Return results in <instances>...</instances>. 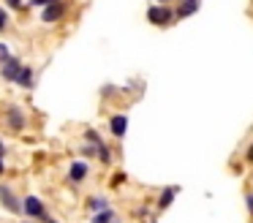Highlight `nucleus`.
<instances>
[{
    "instance_id": "nucleus-1",
    "label": "nucleus",
    "mask_w": 253,
    "mask_h": 223,
    "mask_svg": "<svg viewBox=\"0 0 253 223\" xmlns=\"http://www.w3.org/2000/svg\"><path fill=\"white\" fill-rule=\"evenodd\" d=\"M0 123L8 134L14 136H22L30 131V112L22 106V103H6L0 109Z\"/></svg>"
},
{
    "instance_id": "nucleus-2",
    "label": "nucleus",
    "mask_w": 253,
    "mask_h": 223,
    "mask_svg": "<svg viewBox=\"0 0 253 223\" xmlns=\"http://www.w3.org/2000/svg\"><path fill=\"white\" fill-rule=\"evenodd\" d=\"M0 210H6L14 218H22V193L6 179H0Z\"/></svg>"
},
{
    "instance_id": "nucleus-3",
    "label": "nucleus",
    "mask_w": 253,
    "mask_h": 223,
    "mask_svg": "<svg viewBox=\"0 0 253 223\" xmlns=\"http://www.w3.org/2000/svg\"><path fill=\"white\" fill-rule=\"evenodd\" d=\"M150 25L155 27H171L177 25V14H174V5H161V3H150L147 11H144Z\"/></svg>"
},
{
    "instance_id": "nucleus-4",
    "label": "nucleus",
    "mask_w": 253,
    "mask_h": 223,
    "mask_svg": "<svg viewBox=\"0 0 253 223\" xmlns=\"http://www.w3.org/2000/svg\"><path fill=\"white\" fill-rule=\"evenodd\" d=\"M90 174H93L90 161H84V158H74V161L66 166V177L63 179H66L71 188H79V185H84L90 179Z\"/></svg>"
},
{
    "instance_id": "nucleus-5",
    "label": "nucleus",
    "mask_w": 253,
    "mask_h": 223,
    "mask_svg": "<svg viewBox=\"0 0 253 223\" xmlns=\"http://www.w3.org/2000/svg\"><path fill=\"white\" fill-rule=\"evenodd\" d=\"M68 14H71V0H57V3L39 11V19H41V25H60Z\"/></svg>"
},
{
    "instance_id": "nucleus-6",
    "label": "nucleus",
    "mask_w": 253,
    "mask_h": 223,
    "mask_svg": "<svg viewBox=\"0 0 253 223\" xmlns=\"http://www.w3.org/2000/svg\"><path fill=\"white\" fill-rule=\"evenodd\" d=\"M46 215H49V210H46V201L41 196H36V193L22 196V218H28V221H44Z\"/></svg>"
},
{
    "instance_id": "nucleus-7",
    "label": "nucleus",
    "mask_w": 253,
    "mask_h": 223,
    "mask_svg": "<svg viewBox=\"0 0 253 223\" xmlns=\"http://www.w3.org/2000/svg\"><path fill=\"white\" fill-rule=\"evenodd\" d=\"M128 125H131V120H128L126 112H115L109 114V120H106V131H109V136L115 141H123L128 134Z\"/></svg>"
},
{
    "instance_id": "nucleus-8",
    "label": "nucleus",
    "mask_w": 253,
    "mask_h": 223,
    "mask_svg": "<svg viewBox=\"0 0 253 223\" xmlns=\"http://www.w3.org/2000/svg\"><path fill=\"white\" fill-rule=\"evenodd\" d=\"M22 57H17V54H11V57L6 60V63L0 65V79L6 82V85H14L17 82V76H19V71H22Z\"/></svg>"
},
{
    "instance_id": "nucleus-9",
    "label": "nucleus",
    "mask_w": 253,
    "mask_h": 223,
    "mask_svg": "<svg viewBox=\"0 0 253 223\" xmlns=\"http://www.w3.org/2000/svg\"><path fill=\"white\" fill-rule=\"evenodd\" d=\"M180 196V185H166V188H161L158 190V196H155V212H164V210H169L171 204H174V199Z\"/></svg>"
},
{
    "instance_id": "nucleus-10",
    "label": "nucleus",
    "mask_w": 253,
    "mask_h": 223,
    "mask_svg": "<svg viewBox=\"0 0 253 223\" xmlns=\"http://www.w3.org/2000/svg\"><path fill=\"white\" fill-rule=\"evenodd\" d=\"M202 8V0H174V14H177V22L193 16L196 11Z\"/></svg>"
},
{
    "instance_id": "nucleus-11",
    "label": "nucleus",
    "mask_w": 253,
    "mask_h": 223,
    "mask_svg": "<svg viewBox=\"0 0 253 223\" xmlns=\"http://www.w3.org/2000/svg\"><path fill=\"white\" fill-rule=\"evenodd\" d=\"M36 79H39V74H36V68H33L30 63H25L14 85H17L19 90H33V87H36Z\"/></svg>"
},
{
    "instance_id": "nucleus-12",
    "label": "nucleus",
    "mask_w": 253,
    "mask_h": 223,
    "mask_svg": "<svg viewBox=\"0 0 253 223\" xmlns=\"http://www.w3.org/2000/svg\"><path fill=\"white\" fill-rule=\"evenodd\" d=\"M109 207H112V201H109V196H104V193H90L87 199H84V210H87L90 215L104 212V210H109Z\"/></svg>"
},
{
    "instance_id": "nucleus-13",
    "label": "nucleus",
    "mask_w": 253,
    "mask_h": 223,
    "mask_svg": "<svg viewBox=\"0 0 253 223\" xmlns=\"http://www.w3.org/2000/svg\"><path fill=\"white\" fill-rule=\"evenodd\" d=\"M90 223H123V221H120V215L115 212V207H109V210H104V212L90 215Z\"/></svg>"
},
{
    "instance_id": "nucleus-14",
    "label": "nucleus",
    "mask_w": 253,
    "mask_h": 223,
    "mask_svg": "<svg viewBox=\"0 0 253 223\" xmlns=\"http://www.w3.org/2000/svg\"><path fill=\"white\" fill-rule=\"evenodd\" d=\"M98 147H101V144H90V141H82V144L77 147V155H82L84 161H95V158H98Z\"/></svg>"
},
{
    "instance_id": "nucleus-15",
    "label": "nucleus",
    "mask_w": 253,
    "mask_h": 223,
    "mask_svg": "<svg viewBox=\"0 0 253 223\" xmlns=\"http://www.w3.org/2000/svg\"><path fill=\"white\" fill-rule=\"evenodd\" d=\"M95 161H98L101 166H112V163H115V150L104 141V144L98 147V158H95Z\"/></svg>"
},
{
    "instance_id": "nucleus-16",
    "label": "nucleus",
    "mask_w": 253,
    "mask_h": 223,
    "mask_svg": "<svg viewBox=\"0 0 253 223\" xmlns=\"http://www.w3.org/2000/svg\"><path fill=\"white\" fill-rule=\"evenodd\" d=\"M8 30H11V11L0 3V36H6Z\"/></svg>"
},
{
    "instance_id": "nucleus-17",
    "label": "nucleus",
    "mask_w": 253,
    "mask_h": 223,
    "mask_svg": "<svg viewBox=\"0 0 253 223\" xmlns=\"http://www.w3.org/2000/svg\"><path fill=\"white\" fill-rule=\"evenodd\" d=\"M82 141H90V144H104V136H101V131H95V128H84L82 131Z\"/></svg>"
},
{
    "instance_id": "nucleus-18",
    "label": "nucleus",
    "mask_w": 253,
    "mask_h": 223,
    "mask_svg": "<svg viewBox=\"0 0 253 223\" xmlns=\"http://www.w3.org/2000/svg\"><path fill=\"white\" fill-rule=\"evenodd\" d=\"M3 5H6L8 11H17V14H25V11H30L28 0H3Z\"/></svg>"
},
{
    "instance_id": "nucleus-19",
    "label": "nucleus",
    "mask_w": 253,
    "mask_h": 223,
    "mask_svg": "<svg viewBox=\"0 0 253 223\" xmlns=\"http://www.w3.org/2000/svg\"><path fill=\"white\" fill-rule=\"evenodd\" d=\"M133 215H136L139 221H150V218H155L153 215V207H150V204H139L136 210H133Z\"/></svg>"
},
{
    "instance_id": "nucleus-20",
    "label": "nucleus",
    "mask_w": 253,
    "mask_h": 223,
    "mask_svg": "<svg viewBox=\"0 0 253 223\" xmlns=\"http://www.w3.org/2000/svg\"><path fill=\"white\" fill-rule=\"evenodd\" d=\"M115 95H120V87H115V85H104V87H101V98H115Z\"/></svg>"
},
{
    "instance_id": "nucleus-21",
    "label": "nucleus",
    "mask_w": 253,
    "mask_h": 223,
    "mask_svg": "<svg viewBox=\"0 0 253 223\" xmlns=\"http://www.w3.org/2000/svg\"><path fill=\"white\" fill-rule=\"evenodd\" d=\"M11 54H14V52H11V46H8L6 41H0V65L6 63V60L11 57Z\"/></svg>"
},
{
    "instance_id": "nucleus-22",
    "label": "nucleus",
    "mask_w": 253,
    "mask_h": 223,
    "mask_svg": "<svg viewBox=\"0 0 253 223\" xmlns=\"http://www.w3.org/2000/svg\"><path fill=\"white\" fill-rule=\"evenodd\" d=\"M242 161H245L248 166H253V139L245 144V152H242Z\"/></svg>"
},
{
    "instance_id": "nucleus-23",
    "label": "nucleus",
    "mask_w": 253,
    "mask_h": 223,
    "mask_svg": "<svg viewBox=\"0 0 253 223\" xmlns=\"http://www.w3.org/2000/svg\"><path fill=\"white\" fill-rule=\"evenodd\" d=\"M52 3H57V0H28V5L30 8H46V5H52Z\"/></svg>"
},
{
    "instance_id": "nucleus-24",
    "label": "nucleus",
    "mask_w": 253,
    "mask_h": 223,
    "mask_svg": "<svg viewBox=\"0 0 253 223\" xmlns=\"http://www.w3.org/2000/svg\"><path fill=\"white\" fill-rule=\"evenodd\" d=\"M245 210H248V215L253 218V190H248V193H245Z\"/></svg>"
},
{
    "instance_id": "nucleus-25",
    "label": "nucleus",
    "mask_w": 253,
    "mask_h": 223,
    "mask_svg": "<svg viewBox=\"0 0 253 223\" xmlns=\"http://www.w3.org/2000/svg\"><path fill=\"white\" fill-rule=\"evenodd\" d=\"M6 158H8V155H0V179L6 177V172H8V163H6Z\"/></svg>"
},
{
    "instance_id": "nucleus-26",
    "label": "nucleus",
    "mask_w": 253,
    "mask_h": 223,
    "mask_svg": "<svg viewBox=\"0 0 253 223\" xmlns=\"http://www.w3.org/2000/svg\"><path fill=\"white\" fill-rule=\"evenodd\" d=\"M123 182H126V174H123V172H117V174H115V179H112V185L117 188V185H123Z\"/></svg>"
},
{
    "instance_id": "nucleus-27",
    "label": "nucleus",
    "mask_w": 253,
    "mask_h": 223,
    "mask_svg": "<svg viewBox=\"0 0 253 223\" xmlns=\"http://www.w3.org/2000/svg\"><path fill=\"white\" fill-rule=\"evenodd\" d=\"M0 155H8V150H6V139H3V134H0Z\"/></svg>"
},
{
    "instance_id": "nucleus-28",
    "label": "nucleus",
    "mask_w": 253,
    "mask_h": 223,
    "mask_svg": "<svg viewBox=\"0 0 253 223\" xmlns=\"http://www.w3.org/2000/svg\"><path fill=\"white\" fill-rule=\"evenodd\" d=\"M41 223H60V218H55V215H46Z\"/></svg>"
},
{
    "instance_id": "nucleus-29",
    "label": "nucleus",
    "mask_w": 253,
    "mask_h": 223,
    "mask_svg": "<svg viewBox=\"0 0 253 223\" xmlns=\"http://www.w3.org/2000/svg\"><path fill=\"white\" fill-rule=\"evenodd\" d=\"M153 3H161V5H174V0H153Z\"/></svg>"
},
{
    "instance_id": "nucleus-30",
    "label": "nucleus",
    "mask_w": 253,
    "mask_h": 223,
    "mask_svg": "<svg viewBox=\"0 0 253 223\" xmlns=\"http://www.w3.org/2000/svg\"><path fill=\"white\" fill-rule=\"evenodd\" d=\"M17 223H41V221H28V218H25V221H17Z\"/></svg>"
},
{
    "instance_id": "nucleus-31",
    "label": "nucleus",
    "mask_w": 253,
    "mask_h": 223,
    "mask_svg": "<svg viewBox=\"0 0 253 223\" xmlns=\"http://www.w3.org/2000/svg\"><path fill=\"white\" fill-rule=\"evenodd\" d=\"M150 223H155V218H150Z\"/></svg>"
}]
</instances>
